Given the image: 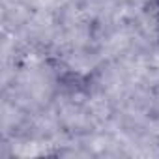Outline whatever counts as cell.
Returning a JSON list of instances; mask_svg holds the SVG:
<instances>
[{"label": "cell", "instance_id": "1", "mask_svg": "<svg viewBox=\"0 0 159 159\" xmlns=\"http://www.w3.org/2000/svg\"><path fill=\"white\" fill-rule=\"evenodd\" d=\"M153 17H155V30H157V38H159V0H155V11H153Z\"/></svg>", "mask_w": 159, "mask_h": 159}]
</instances>
